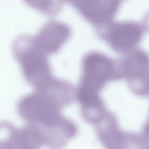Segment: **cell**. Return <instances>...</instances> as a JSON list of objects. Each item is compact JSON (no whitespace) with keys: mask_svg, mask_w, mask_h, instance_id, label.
Wrapping results in <instances>:
<instances>
[{"mask_svg":"<svg viewBox=\"0 0 149 149\" xmlns=\"http://www.w3.org/2000/svg\"><path fill=\"white\" fill-rule=\"evenodd\" d=\"M12 51L25 79L36 90L42 88L53 78L47 55L34 46L29 35L17 37L12 43Z\"/></svg>","mask_w":149,"mask_h":149,"instance_id":"obj_1","label":"cell"},{"mask_svg":"<svg viewBox=\"0 0 149 149\" xmlns=\"http://www.w3.org/2000/svg\"><path fill=\"white\" fill-rule=\"evenodd\" d=\"M119 79L117 61L98 52H90L82 58L81 78L76 90L100 94L107 84Z\"/></svg>","mask_w":149,"mask_h":149,"instance_id":"obj_2","label":"cell"},{"mask_svg":"<svg viewBox=\"0 0 149 149\" xmlns=\"http://www.w3.org/2000/svg\"><path fill=\"white\" fill-rule=\"evenodd\" d=\"M19 112L29 124L38 127L47 126L62 115L63 108L51 96L42 90L24 97L19 103Z\"/></svg>","mask_w":149,"mask_h":149,"instance_id":"obj_3","label":"cell"},{"mask_svg":"<svg viewBox=\"0 0 149 149\" xmlns=\"http://www.w3.org/2000/svg\"><path fill=\"white\" fill-rule=\"evenodd\" d=\"M106 25V30L101 36L116 52L127 53L136 49L142 39L143 28L137 22L127 21Z\"/></svg>","mask_w":149,"mask_h":149,"instance_id":"obj_4","label":"cell"},{"mask_svg":"<svg viewBox=\"0 0 149 149\" xmlns=\"http://www.w3.org/2000/svg\"><path fill=\"white\" fill-rule=\"evenodd\" d=\"M95 125L98 139L107 148L126 149L135 146L136 134L123 130L115 115L109 111Z\"/></svg>","mask_w":149,"mask_h":149,"instance_id":"obj_5","label":"cell"},{"mask_svg":"<svg viewBox=\"0 0 149 149\" xmlns=\"http://www.w3.org/2000/svg\"><path fill=\"white\" fill-rule=\"evenodd\" d=\"M70 35V29L68 25L52 21L43 26L36 35L30 37L34 46L48 56L58 51Z\"/></svg>","mask_w":149,"mask_h":149,"instance_id":"obj_6","label":"cell"},{"mask_svg":"<svg viewBox=\"0 0 149 149\" xmlns=\"http://www.w3.org/2000/svg\"><path fill=\"white\" fill-rule=\"evenodd\" d=\"M121 0H81L75 6L80 14L95 25L111 22L119 10Z\"/></svg>","mask_w":149,"mask_h":149,"instance_id":"obj_7","label":"cell"},{"mask_svg":"<svg viewBox=\"0 0 149 149\" xmlns=\"http://www.w3.org/2000/svg\"><path fill=\"white\" fill-rule=\"evenodd\" d=\"M117 63L120 79H125L128 83L149 74V54L142 49L136 48L125 53Z\"/></svg>","mask_w":149,"mask_h":149,"instance_id":"obj_8","label":"cell"},{"mask_svg":"<svg viewBox=\"0 0 149 149\" xmlns=\"http://www.w3.org/2000/svg\"><path fill=\"white\" fill-rule=\"evenodd\" d=\"M44 145L52 148H60L65 146L77 134L76 125L63 115L47 126L38 128Z\"/></svg>","mask_w":149,"mask_h":149,"instance_id":"obj_9","label":"cell"},{"mask_svg":"<svg viewBox=\"0 0 149 149\" xmlns=\"http://www.w3.org/2000/svg\"><path fill=\"white\" fill-rule=\"evenodd\" d=\"M79 102L82 117L90 124L96 125L103 119L108 111L100 95L86 98Z\"/></svg>","mask_w":149,"mask_h":149,"instance_id":"obj_10","label":"cell"},{"mask_svg":"<svg viewBox=\"0 0 149 149\" xmlns=\"http://www.w3.org/2000/svg\"><path fill=\"white\" fill-rule=\"evenodd\" d=\"M29 7L40 12L53 14L56 11L54 8V0H23Z\"/></svg>","mask_w":149,"mask_h":149,"instance_id":"obj_11","label":"cell"},{"mask_svg":"<svg viewBox=\"0 0 149 149\" xmlns=\"http://www.w3.org/2000/svg\"><path fill=\"white\" fill-rule=\"evenodd\" d=\"M129 85L136 95L149 98V74L140 80L129 83Z\"/></svg>","mask_w":149,"mask_h":149,"instance_id":"obj_12","label":"cell"},{"mask_svg":"<svg viewBox=\"0 0 149 149\" xmlns=\"http://www.w3.org/2000/svg\"><path fill=\"white\" fill-rule=\"evenodd\" d=\"M136 145L138 148H149V117L141 133L136 135Z\"/></svg>","mask_w":149,"mask_h":149,"instance_id":"obj_13","label":"cell"},{"mask_svg":"<svg viewBox=\"0 0 149 149\" xmlns=\"http://www.w3.org/2000/svg\"><path fill=\"white\" fill-rule=\"evenodd\" d=\"M144 28L149 32V11L144 17Z\"/></svg>","mask_w":149,"mask_h":149,"instance_id":"obj_14","label":"cell"}]
</instances>
